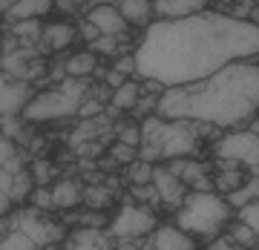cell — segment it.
<instances>
[{"label": "cell", "mask_w": 259, "mask_h": 250, "mask_svg": "<svg viewBox=\"0 0 259 250\" xmlns=\"http://www.w3.org/2000/svg\"><path fill=\"white\" fill-rule=\"evenodd\" d=\"M259 55V26L225 12H202L182 20H153L136 49L139 81L156 78L185 86L216 75L219 69Z\"/></svg>", "instance_id": "1"}, {"label": "cell", "mask_w": 259, "mask_h": 250, "mask_svg": "<svg viewBox=\"0 0 259 250\" xmlns=\"http://www.w3.org/2000/svg\"><path fill=\"white\" fill-rule=\"evenodd\" d=\"M259 112V66L239 61L216 75L185 86H170L158 98L156 115L167 121H196L219 130L239 127Z\"/></svg>", "instance_id": "2"}, {"label": "cell", "mask_w": 259, "mask_h": 250, "mask_svg": "<svg viewBox=\"0 0 259 250\" xmlns=\"http://www.w3.org/2000/svg\"><path fill=\"white\" fill-rule=\"evenodd\" d=\"M210 124H196V121H167L161 115H150L141 124V149L139 158L156 164V161H173V158L193 156L199 147V132Z\"/></svg>", "instance_id": "3"}, {"label": "cell", "mask_w": 259, "mask_h": 250, "mask_svg": "<svg viewBox=\"0 0 259 250\" xmlns=\"http://www.w3.org/2000/svg\"><path fill=\"white\" fill-rule=\"evenodd\" d=\"M231 202L222 193H196L185 198V204L176 210V224L185 233H190L193 239L202 241H216L219 233L225 230V224L231 222Z\"/></svg>", "instance_id": "4"}, {"label": "cell", "mask_w": 259, "mask_h": 250, "mask_svg": "<svg viewBox=\"0 0 259 250\" xmlns=\"http://www.w3.org/2000/svg\"><path fill=\"white\" fill-rule=\"evenodd\" d=\"M90 81L87 78H64V81L47 89V92H37V98L26 107L23 121L29 124H44V121H61L69 115H78L81 104L90 98Z\"/></svg>", "instance_id": "5"}, {"label": "cell", "mask_w": 259, "mask_h": 250, "mask_svg": "<svg viewBox=\"0 0 259 250\" xmlns=\"http://www.w3.org/2000/svg\"><path fill=\"white\" fill-rule=\"evenodd\" d=\"M222 167H239V170H253L259 173V135L250 130L228 132L216 141L213 147Z\"/></svg>", "instance_id": "6"}, {"label": "cell", "mask_w": 259, "mask_h": 250, "mask_svg": "<svg viewBox=\"0 0 259 250\" xmlns=\"http://www.w3.org/2000/svg\"><path fill=\"white\" fill-rule=\"evenodd\" d=\"M158 227V219L153 213V207L147 204H136L133 198L121 204L118 216L110 222V236L112 239H144L153 236Z\"/></svg>", "instance_id": "7"}, {"label": "cell", "mask_w": 259, "mask_h": 250, "mask_svg": "<svg viewBox=\"0 0 259 250\" xmlns=\"http://www.w3.org/2000/svg\"><path fill=\"white\" fill-rule=\"evenodd\" d=\"M9 230H23L37 247H47V244H55L64 239V227L44 219L37 210H20L15 216H6V233Z\"/></svg>", "instance_id": "8"}, {"label": "cell", "mask_w": 259, "mask_h": 250, "mask_svg": "<svg viewBox=\"0 0 259 250\" xmlns=\"http://www.w3.org/2000/svg\"><path fill=\"white\" fill-rule=\"evenodd\" d=\"M37 98L35 92V83L29 81H18V78H3L0 83V112L3 118H18L26 112V107Z\"/></svg>", "instance_id": "9"}, {"label": "cell", "mask_w": 259, "mask_h": 250, "mask_svg": "<svg viewBox=\"0 0 259 250\" xmlns=\"http://www.w3.org/2000/svg\"><path fill=\"white\" fill-rule=\"evenodd\" d=\"M167 167H170L173 176H179L196 193H213V187H216V181L207 176V164L204 161H196V158H173Z\"/></svg>", "instance_id": "10"}, {"label": "cell", "mask_w": 259, "mask_h": 250, "mask_svg": "<svg viewBox=\"0 0 259 250\" xmlns=\"http://www.w3.org/2000/svg\"><path fill=\"white\" fill-rule=\"evenodd\" d=\"M153 184H156V190H158L161 204L170 207V210H179V207L185 204V198L190 195V187H187L179 176H173L170 167H156V173H153Z\"/></svg>", "instance_id": "11"}, {"label": "cell", "mask_w": 259, "mask_h": 250, "mask_svg": "<svg viewBox=\"0 0 259 250\" xmlns=\"http://www.w3.org/2000/svg\"><path fill=\"white\" fill-rule=\"evenodd\" d=\"M158 20H182L207 12V0H153Z\"/></svg>", "instance_id": "12"}, {"label": "cell", "mask_w": 259, "mask_h": 250, "mask_svg": "<svg viewBox=\"0 0 259 250\" xmlns=\"http://www.w3.org/2000/svg\"><path fill=\"white\" fill-rule=\"evenodd\" d=\"M64 250H115L112 247L110 233H104L101 227H78L69 233Z\"/></svg>", "instance_id": "13"}, {"label": "cell", "mask_w": 259, "mask_h": 250, "mask_svg": "<svg viewBox=\"0 0 259 250\" xmlns=\"http://www.w3.org/2000/svg\"><path fill=\"white\" fill-rule=\"evenodd\" d=\"M150 239L158 250H196V239L182 230L179 224H158Z\"/></svg>", "instance_id": "14"}, {"label": "cell", "mask_w": 259, "mask_h": 250, "mask_svg": "<svg viewBox=\"0 0 259 250\" xmlns=\"http://www.w3.org/2000/svg\"><path fill=\"white\" fill-rule=\"evenodd\" d=\"M87 20H93L95 26L101 29V35H110V37H121L130 26L124 15H121V9H115V6H95L87 15Z\"/></svg>", "instance_id": "15"}, {"label": "cell", "mask_w": 259, "mask_h": 250, "mask_svg": "<svg viewBox=\"0 0 259 250\" xmlns=\"http://www.w3.org/2000/svg\"><path fill=\"white\" fill-rule=\"evenodd\" d=\"M75 29L69 23H47L44 26V37H40V52H61L72 43Z\"/></svg>", "instance_id": "16"}, {"label": "cell", "mask_w": 259, "mask_h": 250, "mask_svg": "<svg viewBox=\"0 0 259 250\" xmlns=\"http://www.w3.org/2000/svg\"><path fill=\"white\" fill-rule=\"evenodd\" d=\"M52 6H55V0H20V3H15V6L6 12V20L15 26V23H20V20L44 18Z\"/></svg>", "instance_id": "17"}, {"label": "cell", "mask_w": 259, "mask_h": 250, "mask_svg": "<svg viewBox=\"0 0 259 250\" xmlns=\"http://www.w3.org/2000/svg\"><path fill=\"white\" fill-rule=\"evenodd\" d=\"M52 195H55V207H61V210H72L83 198L78 181H72V178H58L52 187Z\"/></svg>", "instance_id": "18"}, {"label": "cell", "mask_w": 259, "mask_h": 250, "mask_svg": "<svg viewBox=\"0 0 259 250\" xmlns=\"http://www.w3.org/2000/svg\"><path fill=\"white\" fill-rule=\"evenodd\" d=\"M0 156H3V158H0L3 173H12V176L23 173V164L29 161V153H26V149H18L12 138H3V144H0Z\"/></svg>", "instance_id": "19"}, {"label": "cell", "mask_w": 259, "mask_h": 250, "mask_svg": "<svg viewBox=\"0 0 259 250\" xmlns=\"http://www.w3.org/2000/svg\"><path fill=\"white\" fill-rule=\"evenodd\" d=\"M118 9L127 23H139V26H150V18L156 15L153 0H124V3H118Z\"/></svg>", "instance_id": "20"}, {"label": "cell", "mask_w": 259, "mask_h": 250, "mask_svg": "<svg viewBox=\"0 0 259 250\" xmlns=\"http://www.w3.org/2000/svg\"><path fill=\"white\" fill-rule=\"evenodd\" d=\"M95 52H78V55H69V61L64 64L66 78H87V75L95 72Z\"/></svg>", "instance_id": "21"}, {"label": "cell", "mask_w": 259, "mask_h": 250, "mask_svg": "<svg viewBox=\"0 0 259 250\" xmlns=\"http://www.w3.org/2000/svg\"><path fill=\"white\" fill-rule=\"evenodd\" d=\"M141 92H144V89H141L139 81H127L121 89L112 92V107H115V110H136Z\"/></svg>", "instance_id": "22"}, {"label": "cell", "mask_w": 259, "mask_h": 250, "mask_svg": "<svg viewBox=\"0 0 259 250\" xmlns=\"http://www.w3.org/2000/svg\"><path fill=\"white\" fill-rule=\"evenodd\" d=\"M213 181H216V190L219 193H228V195L248 184V178H245V173H242L239 167H222V173L213 178Z\"/></svg>", "instance_id": "23"}, {"label": "cell", "mask_w": 259, "mask_h": 250, "mask_svg": "<svg viewBox=\"0 0 259 250\" xmlns=\"http://www.w3.org/2000/svg\"><path fill=\"white\" fill-rule=\"evenodd\" d=\"M35 190H37V184H35L32 170H23V173H18V176H12V190H9L6 198H12V202H23V198H32Z\"/></svg>", "instance_id": "24"}, {"label": "cell", "mask_w": 259, "mask_h": 250, "mask_svg": "<svg viewBox=\"0 0 259 250\" xmlns=\"http://www.w3.org/2000/svg\"><path fill=\"white\" fill-rule=\"evenodd\" d=\"M12 35L18 37L23 46H32V43H40V37H44V26H40V20H20L12 26Z\"/></svg>", "instance_id": "25"}, {"label": "cell", "mask_w": 259, "mask_h": 250, "mask_svg": "<svg viewBox=\"0 0 259 250\" xmlns=\"http://www.w3.org/2000/svg\"><path fill=\"white\" fill-rule=\"evenodd\" d=\"M228 202H231V207H236V210H242V207L259 202V178H248V184L228 195Z\"/></svg>", "instance_id": "26"}, {"label": "cell", "mask_w": 259, "mask_h": 250, "mask_svg": "<svg viewBox=\"0 0 259 250\" xmlns=\"http://www.w3.org/2000/svg\"><path fill=\"white\" fill-rule=\"evenodd\" d=\"M153 173H156V164L139 158V161H133V164L127 167V181L133 187L136 184H153Z\"/></svg>", "instance_id": "27"}, {"label": "cell", "mask_w": 259, "mask_h": 250, "mask_svg": "<svg viewBox=\"0 0 259 250\" xmlns=\"http://www.w3.org/2000/svg\"><path fill=\"white\" fill-rule=\"evenodd\" d=\"M0 250H40L23 230H9L0 241Z\"/></svg>", "instance_id": "28"}, {"label": "cell", "mask_w": 259, "mask_h": 250, "mask_svg": "<svg viewBox=\"0 0 259 250\" xmlns=\"http://www.w3.org/2000/svg\"><path fill=\"white\" fill-rule=\"evenodd\" d=\"M231 239L236 241L239 247L248 250V247H253V244L259 241V236H256L253 230H250V227H248L245 222H236V224H231Z\"/></svg>", "instance_id": "29"}, {"label": "cell", "mask_w": 259, "mask_h": 250, "mask_svg": "<svg viewBox=\"0 0 259 250\" xmlns=\"http://www.w3.org/2000/svg\"><path fill=\"white\" fill-rule=\"evenodd\" d=\"M32 176H35L37 187H47L49 181L55 178V167H52V161H47V158H35V161H32Z\"/></svg>", "instance_id": "30"}, {"label": "cell", "mask_w": 259, "mask_h": 250, "mask_svg": "<svg viewBox=\"0 0 259 250\" xmlns=\"http://www.w3.org/2000/svg\"><path fill=\"white\" fill-rule=\"evenodd\" d=\"M110 156L118 161V164H124V167H130L133 161H139V149L136 147H127V144H121V141H115L110 147Z\"/></svg>", "instance_id": "31"}, {"label": "cell", "mask_w": 259, "mask_h": 250, "mask_svg": "<svg viewBox=\"0 0 259 250\" xmlns=\"http://www.w3.org/2000/svg\"><path fill=\"white\" fill-rule=\"evenodd\" d=\"M83 198H87V204L90 207H95V210H101V207H107V202L112 198V193H110V187L104 190V187H98V184H93L87 193H83Z\"/></svg>", "instance_id": "32"}, {"label": "cell", "mask_w": 259, "mask_h": 250, "mask_svg": "<svg viewBox=\"0 0 259 250\" xmlns=\"http://www.w3.org/2000/svg\"><path fill=\"white\" fill-rule=\"evenodd\" d=\"M121 144H127V147H141V141H144V135H141V127H136V124H130V127H118V138Z\"/></svg>", "instance_id": "33"}, {"label": "cell", "mask_w": 259, "mask_h": 250, "mask_svg": "<svg viewBox=\"0 0 259 250\" xmlns=\"http://www.w3.org/2000/svg\"><path fill=\"white\" fill-rule=\"evenodd\" d=\"M239 222H245L250 230L259 236V202L248 204V207H242V210H239Z\"/></svg>", "instance_id": "34"}, {"label": "cell", "mask_w": 259, "mask_h": 250, "mask_svg": "<svg viewBox=\"0 0 259 250\" xmlns=\"http://www.w3.org/2000/svg\"><path fill=\"white\" fill-rule=\"evenodd\" d=\"M32 204H35L37 210H49V207H55V195L49 187H37L35 193H32Z\"/></svg>", "instance_id": "35"}, {"label": "cell", "mask_w": 259, "mask_h": 250, "mask_svg": "<svg viewBox=\"0 0 259 250\" xmlns=\"http://www.w3.org/2000/svg\"><path fill=\"white\" fill-rule=\"evenodd\" d=\"M101 112H104V101H98V98H87V101L81 104V110H78V115H81L83 121H90V118H101Z\"/></svg>", "instance_id": "36"}, {"label": "cell", "mask_w": 259, "mask_h": 250, "mask_svg": "<svg viewBox=\"0 0 259 250\" xmlns=\"http://www.w3.org/2000/svg\"><path fill=\"white\" fill-rule=\"evenodd\" d=\"M115 37H110V35H104V37H98L95 43H90V52H101V55H112L115 52Z\"/></svg>", "instance_id": "37"}, {"label": "cell", "mask_w": 259, "mask_h": 250, "mask_svg": "<svg viewBox=\"0 0 259 250\" xmlns=\"http://www.w3.org/2000/svg\"><path fill=\"white\" fill-rule=\"evenodd\" d=\"M112 69H118V72H124L127 78H133V75L139 72V64H136V55H124V58H118Z\"/></svg>", "instance_id": "38"}, {"label": "cell", "mask_w": 259, "mask_h": 250, "mask_svg": "<svg viewBox=\"0 0 259 250\" xmlns=\"http://www.w3.org/2000/svg\"><path fill=\"white\" fill-rule=\"evenodd\" d=\"M104 81H107V86H110L112 92H115V89H121V86H124L127 81H133V78H127V75L118 72V69H110V72L104 75Z\"/></svg>", "instance_id": "39"}, {"label": "cell", "mask_w": 259, "mask_h": 250, "mask_svg": "<svg viewBox=\"0 0 259 250\" xmlns=\"http://www.w3.org/2000/svg\"><path fill=\"white\" fill-rule=\"evenodd\" d=\"M81 35L87 37V43H95L98 37H104V35H101V29L95 26L93 20H83V26H81Z\"/></svg>", "instance_id": "40"}, {"label": "cell", "mask_w": 259, "mask_h": 250, "mask_svg": "<svg viewBox=\"0 0 259 250\" xmlns=\"http://www.w3.org/2000/svg\"><path fill=\"white\" fill-rule=\"evenodd\" d=\"M75 153H78V156H98V153H101V144L87 141V144H81V147H75Z\"/></svg>", "instance_id": "41"}, {"label": "cell", "mask_w": 259, "mask_h": 250, "mask_svg": "<svg viewBox=\"0 0 259 250\" xmlns=\"http://www.w3.org/2000/svg\"><path fill=\"white\" fill-rule=\"evenodd\" d=\"M210 250H245V247H239V244H236V241L228 236V239H216Z\"/></svg>", "instance_id": "42"}, {"label": "cell", "mask_w": 259, "mask_h": 250, "mask_svg": "<svg viewBox=\"0 0 259 250\" xmlns=\"http://www.w3.org/2000/svg\"><path fill=\"white\" fill-rule=\"evenodd\" d=\"M81 222H83V227H104V224H107V219L95 213V216H83Z\"/></svg>", "instance_id": "43"}, {"label": "cell", "mask_w": 259, "mask_h": 250, "mask_svg": "<svg viewBox=\"0 0 259 250\" xmlns=\"http://www.w3.org/2000/svg\"><path fill=\"white\" fill-rule=\"evenodd\" d=\"M15 3H20V0H0V6H3V15H6V12H9Z\"/></svg>", "instance_id": "44"}, {"label": "cell", "mask_w": 259, "mask_h": 250, "mask_svg": "<svg viewBox=\"0 0 259 250\" xmlns=\"http://www.w3.org/2000/svg\"><path fill=\"white\" fill-rule=\"evenodd\" d=\"M141 250H158V247H156V244H153V239H147V241H144V244H141Z\"/></svg>", "instance_id": "45"}, {"label": "cell", "mask_w": 259, "mask_h": 250, "mask_svg": "<svg viewBox=\"0 0 259 250\" xmlns=\"http://www.w3.org/2000/svg\"><path fill=\"white\" fill-rule=\"evenodd\" d=\"M250 20H253V23L259 26V9H253V15H250Z\"/></svg>", "instance_id": "46"}, {"label": "cell", "mask_w": 259, "mask_h": 250, "mask_svg": "<svg viewBox=\"0 0 259 250\" xmlns=\"http://www.w3.org/2000/svg\"><path fill=\"white\" fill-rule=\"evenodd\" d=\"M250 132H256V135H259V121H253V124H250Z\"/></svg>", "instance_id": "47"}, {"label": "cell", "mask_w": 259, "mask_h": 250, "mask_svg": "<svg viewBox=\"0 0 259 250\" xmlns=\"http://www.w3.org/2000/svg\"><path fill=\"white\" fill-rule=\"evenodd\" d=\"M72 3H81V0H72Z\"/></svg>", "instance_id": "48"}, {"label": "cell", "mask_w": 259, "mask_h": 250, "mask_svg": "<svg viewBox=\"0 0 259 250\" xmlns=\"http://www.w3.org/2000/svg\"><path fill=\"white\" fill-rule=\"evenodd\" d=\"M118 3H124V0H118Z\"/></svg>", "instance_id": "49"}]
</instances>
